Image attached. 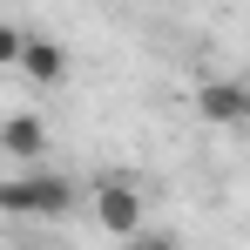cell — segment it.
<instances>
[{"mask_svg":"<svg viewBox=\"0 0 250 250\" xmlns=\"http://www.w3.org/2000/svg\"><path fill=\"white\" fill-rule=\"evenodd\" d=\"M122 250H183V244H176L169 230H142V237H128Z\"/></svg>","mask_w":250,"mask_h":250,"instance_id":"7","label":"cell"},{"mask_svg":"<svg viewBox=\"0 0 250 250\" xmlns=\"http://www.w3.org/2000/svg\"><path fill=\"white\" fill-rule=\"evenodd\" d=\"M0 156L14 169H41L47 163V122L34 115V108H14L7 122H0Z\"/></svg>","mask_w":250,"mask_h":250,"instance_id":"3","label":"cell"},{"mask_svg":"<svg viewBox=\"0 0 250 250\" xmlns=\"http://www.w3.org/2000/svg\"><path fill=\"white\" fill-rule=\"evenodd\" d=\"M196 115L216 122V128L244 122V115H250V88L244 82H203V88H196Z\"/></svg>","mask_w":250,"mask_h":250,"instance_id":"5","label":"cell"},{"mask_svg":"<svg viewBox=\"0 0 250 250\" xmlns=\"http://www.w3.org/2000/svg\"><path fill=\"white\" fill-rule=\"evenodd\" d=\"M14 68H21V75H27L34 88H54L61 75H68V47L54 41V34H27V41H21V61H14Z\"/></svg>","mask_w":250,"mask_h":250,"instance_id":"4","label":"cell"},{"mask_svg":"<svg viewBox=\"0 0 250 250\" xmlns=\"http://www.w3.org/2000/svg\"><path fill=\"white\" fill-rule=\"evenodd\" d=\"M82 203V189H75V176H61V169H14V176H0V209L7 216H34V223H61V216H75Z\"/></svg>","mask_w":250,"mask_h":250,"instance_id":"1","label":"cell"},{"mask_svg":"<svg viewBox=\"0 0 250 250\" xmlns=\"http://www.w3.org/2000/svg\"><path fill=\"white\" fill-rule=\"evenodd\" d=\"M88 216H95V230H108L115 244H128V237L149 230V196H142L128 176H102V183L88 189Z\"/></svg>","mask_w":250,"mask_h":250,"instance_id":"2","label":"cell"},{"mask_svg":"<svg viewBox=\"0 0 250 250\" xmlns=\"http://www.w3.org/2000/svg\"><path fill=\"white\" fill-rule=\"evenodd\" d=\"M21 41H27V27L0 21V68H14V61H21Z\"/></svg>","mask_w":250,"mask_h":250,"instance_id":"6","label":"cell"}]
</instances>
